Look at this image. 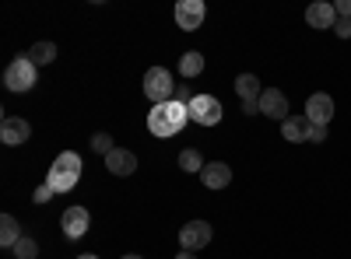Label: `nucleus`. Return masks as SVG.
<instances>
[{"mask_svg":"<svg viewBox=\"0 0 351 259\" xmlns=\"http://www.w3.org/2000/svg\"><path fill=\"white\" fill-rule=\"evenodd\" d=\"M106 168L112 172V176H134L137 172V154L134 151H127V148H116L112 154H106Z\"/></svg>","mask_w":351,"mask_h":259,"instance_id":"13","label":"nucleus"},{"mask_svg":"<svg viewBox=\"0 0 351 259\" xmlns=\"http://www.w3.org/2000/svg\"><path fill=\"white\" fill-rule=\"evenodd\" d=\"M260 116H271V120L285 123L288 120V95L278 92V88H263V95H260Z\"/></svg>","mask_w":351,"mask_h":259,"instance_id":"9","label":"nucleus"},{"mask_svg":"<svg viewBox=\"0 0 351 259\" xmlns=\"http://www.w3.org/2000/svg\"><path fill=\"white\" fill-rule=\"evenodd\" d=\"M120 259H141V256H120Z\"/></svg>","mask_w":351,"mask_h":259,"instance_id":"30","label":"nucleus"},{"mask_svg":"<svg viewBox=\"0 0 351 259\" xmlns=\"http://www.w3.org/2000/svg\"><path fill=\"white\" fill-rule=\"evenodd\" d=\"M204 14H208L204 0H180V4H176V25H180L183 32H197L204 25Z\"/></svg>","mask_w":351,"mask_h":259,"instance_id":"7","label":"nucleus"},{"mask_svg":"<svg viewBox=\"0 0 351 259\" xmlns=\"http://www.w3.org/2000/svg\"><path fill=\"white\" fill-rule=\"evenodd\" d=\"M53 196H56V193H53V189H49L46 182H43V186H39V189L32 193V200H36V204H49V200H53Z\"/></svg>","mask_w":351,"mask_h":259,"instance_id":"24","label":"nucleus"},{"mask_svg":"<svg viewBox=\"0 0 351 259\" xmlns=\"http://www.w3.org/2000/svg\"><path fill=\"white\" fill-rule=\"evenodd\" d=\"M77 259H99L95 252H84V256H77Z\"/></svg>","mask_w":351,"mask_h":259,"instance_id":"29","label":"nucleus"},{"mask_svg":"<svg viewBox=\"0 0 351 259\" xmlns=\"http://www.w3.org/2000/svg\"><path fill=\"white\" fill-rule=\"evenodd\" d=\"M306 120L316 123V126H327V123L334 120V98H330L327 92L309 95V102H306Z\"/></svg>","mask_w":351,"mask_h":259,"instance_id":"8","label":"nucleus"},{"mask_svg":"<svg viewBox=\"0 0 351 259\" xmlns=\"http://www.w3.org/2000/svg\"><path fill=\"white\" fill-rule=\"evenodd\" d=\"M306 130H309V120H306V116H288V120L281 123V137H285L288 144H302V140H306Z\"/></svg>","mask_w":351,"mask_h":259,"instance_id":"17","label":"nucleus"},{"mask_svg":"<svg viewBox=\"0 0 351 259\" xmlns=\"http://www.w3.org/2000/svg\"><path fill=\"white\" fill-rule=\"evenodd\" d=\"M337 18H351V0H337Z\"/></svg>","mask_w":351,"mask_h":259,"instance_id":"27","label":"nucleus"},{"mask_svg":"<svg viewBox=\"0 0 351 259\" xmlns=\"http://www.w3.org/2000/svg\"><path fill=\"white\" fill-rule=\"evenodd\" d=\"M25 56H28V60H32L36 67H49V64L56 60V46H53V42H36Z\"/></svg>","mask_w":351,"mask_h":259,"instance_id":"18","label":"nucleus"},{"mask_svg":"<svg viewBox=\"0 0 351 259\" xmlns=\"http://www.w3.org/2000/svg\"><path fill=\"white\" fill-rule=\"evenodd\" d=\"M190 120L200 126H218L221 123V102L215 95H193L190 102Z\"/></svg>","mask_w":351,"mask_h":259,"instance_id":"5","label":"nucleus"},{"mask_svg":"<svg viewBox=\"0 0 351 259\" xmlns=\"http://www.w3.org/2000/svg\"><path fill=\"white\" fill-rule=\"evenodd\" d=\"M200 182L208 186V189H225L232 182V168L225 161H208V165H204V172H200Z\"/></svg>","mask_w":351,"mask_h":259,"instance_id":"14","label":"nucleus"},{"mask_svg":"<svg viewBox=\"0 0 351 259\" xmlns=\"http://www.w3.org/2000/svg\"><path fill=\"white\" fill-rule=\"evenodd\" d=\"M144 95H148L155 105L172 102V95H176V81H172V74H169L165 67H152L148 74H144Z\"/></svg>","mask_w":351,"mask_h":259,"instance_id":"4","label":"nucleus"},{"mask_svg":"<svg viewBox=\"0 0 351 259\" xmlns=\"http://www.w3.org/2000/svg\"><path fill=\"white\" fill-rule=\"evenodd\" d=\"M180 245L183 252H197L204 245H211V224L208 221H190L180 228Z\"/></svg>","mask_w":351,"mask_h":259,"instance_id":"6","label":"nucleus"},{"mask_svg":"<svg viewBox=\"0 0 351 259\" xmlns=\"http://www.w3.org/2000/svg\"><path fill=\"white\" fill-rule=\"evenodd\" d=\"M236 95H239L243 105H250V102H260L263 88H260V81H256L253 74H239V77H236Z\"/></svg>","mask_w":351,"mask_h":259,"instance_id":"15","label":"nucleus"},{"mask_svg":"<svg viewBox=\"0 0 351 259\" xmlns=\"http://www.w3.org/2000/svg\"><path fill=\"white\" fill-rule=\"evenodd\" d=\"M306 140H309V144H324V140H327V126H316V123H309Z\"/></svg>","mask_w":351,"mask_h":259,"instance_id":"23","label":"nucleus"},{"mask_svg":"<svg viewBox=\"0 0 351 259\" xmlns=\"http://www.w3.org/2000/svg\"><path fill=\"white\" fill-rule=\"evenodd\" d=\"M60 224H64V235H67V238H81V235H88L92 214H88L84 207H67L64 217H60Z\"/></svg>","mask_w":351,"mask_h":259,"instance_id":"12","label":"nucleus"},{"mask_svg":"<svg viewBox=\"0 0 351 259\" xmlns=\"http://www.w3.org/2000/svg\"><path fill=\"white\" fill-rule=\"evenodd\" d=\"M186 120H190V105H183V102H165V105H155L152 112H148V130L155 133V137H172V133H180L183 126H186Z\"/></svg>","mask_w":351,"mask_h":259,"instance_id":"1","label":"nucleus"},{"mask_svg":"<svg viewBox=\"0 0 351 259\" xmlns=\"http://www.w3.org/2000/svg\"><path fill=\"white\" fill-rule=\"evenodd\" d=\"M176 259H197L193 252H180V256H176Z\"/></svg>","mask_w":351,"mask_h":259,"instance_id":"28","label":"nucleus"},{"mask_svg":"<svg viewBox=\"0 0 351 259\" xmlns=\"http://www.w3.org/2000/svg\"><path fill=\"white\" fill-rule=\"evenodd\" d=\"M28 137H32V123L21 120V116H4V123H0V140H4L8 148H18Z\"/></svg>","mask_w":351,"mask_h":259,"instance_id":"10","label":"nucleus"},{"mask_svg":"<svg viewBox=\"0 0 351 259\" xmlns=\"http://www.w3.org/2000/svg\"><path fill=\"white\" fill-rule=\"evenodd\" d=\"M18 242H21V224H18L14 214H4V217H0V245L14 249Z\"/></svg>","mask_w":351,"mask_h":259,"instance_id":"16","label":"nucleus"},{"mask_svg":"<svg viewBox=\"0 0 351 259\" xmlns=\"http://www.w3.org/2000/svg\"><path fill=\"white\" fill-rule=\"evenodd\" d=\"M36 77H39V67L28 60V56H14L4 70V84L8 92H32L36 88Z\"/></svg>","mask_w":351,"mask_h":259,"instance_id":"3","label":"nucleus"},{"mask_svg":"<svg viewBox=\"0 0 351 259\" xmlns=\"http://www.w3.org/2000/svg\"><path fill=\"white\" fill-rule=\"evenodd\" d=\"M204 165H208V161H204V154H200L197 148H186V151L180 154V168H183V172H204Z\"/></svg>","mask_w":351,"mask_h":259,"instance_id":"20","label":"nucleus"},{"mask_svg":"<svg viewBox=\"0 0 351 259\" xmlns=\"http://www.w3.org/2000/svg\"><path fill=\"white\" fill-rule=\"evenodd\" d=\"M81 154L77 151H60L56 154V161L49 165V176H46V186L53 193H71L81 179Z\"/></svg>","mask_w":351,"mask_h":259,"instance_id":"2","label":"nucleus"},{"mask_svg":"<svg viewBox=\"0 0 351 259\" xmlns=\"http://www.w3.org/2000/svg\"><path fill=\"white\" fill-rule=\"evenodd\" d=\"M11 252H14L18 259H36V256H39V242H36L32 235H21V242H18Z\"/></svg>","mask_w":351,"mask_h":259,"instance_id":"21","label":"nucleus"},{"mask_svg":"<svg viewBox=\"0 0 351 259\" xmlns=\"http://www.w3.org/2000/svg\"><path fill=\"white\" fill-rule=\"evenodd\" d=\"M306 21H309V28H334L337 25V8L330 4V0H316V4H309L306 8Z\"/></svg>","mask_w":351,"mask_h":259,"instance_id":"11","label":"nucleus"},{"mask_svg":"<svg viewBox=\"0 0 351 259\" xmlns=\"http://www.w3.org/2000/svg\"><path fill=\"white\" fill-rule=\"evenodd\" d=\"M334 32H337L341 39H351V18H337V25H334Z\"/></svg>","mask_w":351,"mask_h":259,"instance_id":"25","label":"nucleus"},{"mask_svg":"<svg viewBox=\"0 0 351 259\" xmlns=\"http://www.w3.org/2000/svg\"><path fill=\"white\" fill-rule=\"evenodd\" d=\"M176 102H183V105H190L193 102V95H190V88H186V84H176V95H172Z\"/></svg>","mask_w":351,"mask_h":259,"instance_id":"26","label":"nucleus"},{"mask_svg":"<svg viewBox=\"0 0 351 259\" xmlns=\"http://www.w3.org/2000/svg\"><path fill=\"white\" fill-rule=\"evenodd\" d=\"M200 70H204V56H200L197 49H190V53L180 56V74H183V77H197Z\"/></svg>","mask_w":351,"mask_h":259,"instance_id":"19","label":"nucleus"},{"mask_svg":"<svg viewBox=\"0 0 351 259\" xmlns=\"http://www.w3.org/2000/svg\"><path fill=\"white\" fill-rule=\"evenodd\" d=\"M92 151H95V154H112L116 144H112L109 133H95V137H92Z\"/></svg>","mask_w":351,"mask_h":259,"instance_id":"22","label":"nucleus"}]
</instances>
